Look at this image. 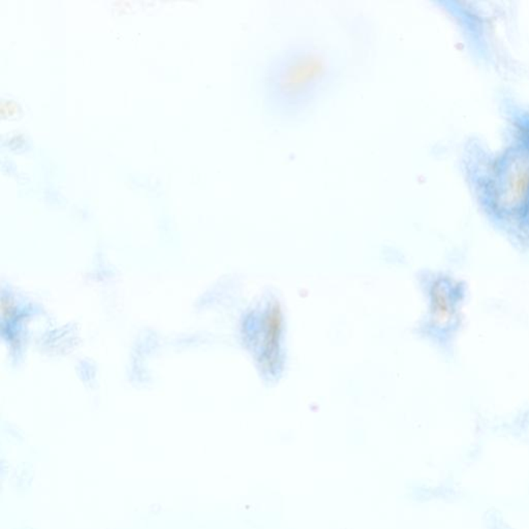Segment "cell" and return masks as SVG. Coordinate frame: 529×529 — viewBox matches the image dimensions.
<instances>
[{
	"label": "cell",
	"instance_id": "7a4b0ae2",
	"mask_svg": "<svg viewBox=\"0 0 529 529\" xmlns=\"http://www.w3.org/2000/svg\"><path fill=\"white\" fill-rule=\"evenodd\" d=\"M450 289H445L443 285L435 287L433 291V305H434V312L436 314V318L439 320H451L454 314V299L450 295Z\"/></svg>",
	"mask_w": 529,
	"mask_h": 529
},
{
	"label": "cell",
	"instance_id": "6da1fadb",
	"mask_svg": "<svg viewBox=\"0 0 529 529\" xmlns=\"http://www.w3.org/2000/svg\"><path fill=\"white\" fill-rule=\"evenodd\" d=\"M269 76V88L282 107L300 109L309 102L326 77V61L316 49L299 48L277 60Z\"/></svg>",
	"mask_w": 529,
	"mask_h": 529
}]
</instances>
